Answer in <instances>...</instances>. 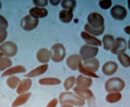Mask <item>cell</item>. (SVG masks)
Returning <instances> with one entry per match:
<instances>
[{"mask_svg":"<svg viewBox=\"0 0 130 107\" xmlns=\"http://www.w3.org/2000/svg\"><path fill=\"white\" fill-rule=\"evenodd\" d=\"M59 102L62 104H71L76 106H83L85 100L78 96L74 93L69 92H61L59 96Z\"/></svg>","mask_w":130,"mask_h":107,"instance_id":"1","label":"cell"},{"mask_svg":"<svg viewBox=\"0 0 130 107\" xmlns=\"http://www.w3.org/2000/svg\"><path fill=\"white\" fill-rule=\"evenodd\" d=\"M124 87H125L124 81L119 77H113L111 79H109L104 84L105 90L109 93L122 92Z\"/></svg>","mask_w":130,"mask_h":107,"instance_id":"2","label":"cell"},{"mask_svg":"<svg viewBox=\"0 0 130 107\" xmlns=\"http://www.w3.org/2000/svg\"><path fill=\"white\" fill-rule=\"evenodd\" d=\"M51 59L55 63H60L65 59L66 49L63 44L57 43L51 48Z\"/></svg>","mask_w":130,"mask_h":107,"instance_id":"3","label":"cell"},{"mask_svg":"<svg viewBox=\"0 0 130 107\" xmlns=\"http://www.w3.org/2000/svg\"><path fill=\"white\" fill-rule=\"evenodd\" d=\"M98 52H99L98 47L85 44L81 47L79 50V55L82 57V61H86L88 59L95 58Z\"/></svg>","mask_w":130,"mask_h":107,"instance_id":"4","label":"cell"},{"mask_svg":"<svg viewBox=\"0 0 130 107\" xmlns=\"http://www.w3.org/2000/svg\"><path fill=\"white\" fill-rule=\"evenodd\" d=\"M88 24L92 28L100 29L104 27V19L103 16L97 12H92L87 16Z\"/></svg>","mask_w":130,"mask_h":107,"instance_id":"5","label":"cell"},{"mask_svg":"<svg viewBox=\"0 0 130 107\" xmlns=\"http://www.w3.org/2000/svg\"><path fill=\"white\" fill-rule=\"evenodd\" d=\"M18 51V47L15 43L10 42H6L0 45V52L7 57H12L15 56Z\"/></svg>","mask_w":130,"mask_h":107,"instance_id":"6","label":"cell"},{"mask_svg":"<svg viewBox=\"0 0 130 107\" xmlns=\"http://www.w3.org/2000/svg\"><path fill=\"white\" fill-rule=\"evenodd\" d=\"M39 22V21L38 19H36L29 14L22 18L20 22V26L24 30L31 31L38 27Z\"/></svg>","mask_w":130,"mask_h":107,"instance_id":"7","label":"cell"},{"mask_svg":"<svg viewBox=\"0 0 130 107\" xmlns=\"http://www.w3.org/2000/svg\"><path fill=\"white\" fill-rule=\"evenodd\" d=\"M110 14L116 20H123L127 15V10L123 6L115 5L111 9Z\"/></svg>","mask_w":130,"mask_h":107,"instance_id":"8","label":"cell"},{"mask_svg":"<svg viewBox=\"0 0 130 107\" xmlns=\"http://www.w3.org/2000/svg\"><path fill=\"white\" fill-rule=\"evenodd\" d=\"M127 48V44L126 40L122 37H117L115 40V44L111 48V53L114 54H119L123 53L126 51Z\"/></svg>","mask_w":130,"mask_h":107,"instance_id":"9","label":"cell"},{"mask_svg":"<svg viewBox=\"0 0 130 107\" xmlns=\"http://www.w3.org/2000/svg\"><path fill=\"white\" fill-rule=\"evenodd\" d=\"M66 62H67V65L69 69L73 71H76L79 68V66L82 62V59L80 55L72 54L67 59Z\"/></svg>","mask_w":130,"mask_h":107,"instance_id":"10","label":"cell"},{"mask_svg":"<svg viewBox=\"0 0 130 107\" xmlns=\"http://www.w3.org/2000/svg\"><path fill=\"white\" fill-rule=\"evenodd\" d=\"M81 64L84 69L88 70L89 72L96 73L100 68V63L97 59L94 58V59H88V60H86V61H82Z\"/></svg>","mask_w":130,"mask_h":107,"instance_id":"11","label":"cell"},{"mask_svg":"<svg viewBox=\"0 0 130 107\" xmlns=\"http://www.w3.org/2000/svg\"><path fill=\"white\" fill-rule=\"evenodd\" d=\"M81 37L83 39L84 42L87 43V44L90 46H101L102 45V41H100L99 39H97L96 37H94L92 35L89 34L86 31H82L81 32Z\"/></svg>","mask_w":130,"mask_h":107,"instance_id":"12","label":"cell"},{"mask_svg":"<svg viewBox=\"0 0 130 107\" xmlns=\"http://www.w3.org/2000/svg\"><path fill=\"white\" fill-rule=\"evenodd\" d=\"M37 59L42 64H46L51 59V51L46 48H42L37 52Z\"/></svg>","mask_w":130,"mask_h":107,"instance_id":"13","label":"cell"},{"mask_svg":"<svg viewBox=\"0 0 130 107\" xmlns=\"http://www.w3.org/2000/svg\"><path fill=\"white\" fill-rule=\"evenodd\" d=\"M73 90L75 94H77L78 96H79L80 98L84 100L90 99L94 97V94L89 88H82L76 86L75 87H74Z\"/></svg>","mask_w":130,"mask_h":107,"instance_id":"14","label":"cell"},{"mask_svg":"<svg viewBox=\"0 0 130 107\" xmlns=\"http://www.w3.org/2000/svg\"><path fill=\"white\" fill-rule=\"evenodd\" d=\"M102 72L106 76H111L118 70V64L115 61H107L102 66Z\"/></svg>","mask_w":130,"mask_h":107,"instance_id":"15","label":"cell"},{"mask_svg":"<svg viewBox=\"0 0 130 107\" xmlns=\"http://www.w3.org/2000/svg\"><path fill=\"white\" fill-rule=\"evenodd\" d=\"M48 69H49V66H48L47 64H42V65L37 66V68L32 69L29 73H27V74L25 75V77L31 79V78L41 76V75L44 74V73L46 72V71L48 70Z\"/></svg>","mask_w":130,"mask_h":107,"instance_id":"16","label":"cell"},{"mask_svg":"<svg viewBox=\"0 0 130 107\" xmlns=\"http://www.w3.org/2000/svg\"><path fill=\"white\" fill-rule=\"evenodd\" d=\"M32 86V81L31 79H24V80L21 81L18 87L17 88V93L20 95L26 94Z\"/></svg>","mask_w":130,"mask_h":107,"instance_id":"17","label":"cell"},{"mask_svg":"<svg viewBox=\"0 0 130 107\" xmlns=\"http://www.w3.org/2000/svg\"><path fill=\"white\" fill-rule=\"evenodd\" d=\"M29 13V15L35 17L36 19H42V18H45L46 16L48 15V10L45 8L35 7L30 9Z\"/></svg>","mask_w":130,"mask_h":107,"instance_id":"18","label":"cell"},{"mask_svg":"<svg viewBox=\"0 0 130 107\" xmlns=\"http://www.w3.org/2000/svg\"><path fill=\"white\" fill-rule=\"evenodd\" d=\"M93 80L90 77H85L84 75H79L76 78V85L82 88H89L92 85Z\"/></svg>","mask_w":130,"mask_h":107,"instance_id":"19","label":"cell"},{"mask_svg":"<svg viewBox=\"0 0 130 107\" xmlns=\"http://www.w3.org/2000/svg\"><path fill=\"white\" fill-rule=\"evenodd\" d=\"M27 71L26 68L22 65H17L14 66L13 67H10L8 69H7L4 73H2V77H8V76H14V74H22V73H25Z\"/></svg>","mask_w":130,"mask_h":107,"instance_id":"20","label":"cell"},{"mask_svg":"<svg viewBox=\"0 0 130 107\" xmlns=\"http://www.w3.org/2000/svg\"><path fill=\"white\" fill-rule=\"evenodd\" d=\"M31 95V93H26V94H20L19 96H18L15 99V100L13 101L12 107H19L25 104L30 99Z\"/></svg>","mask_w":130,"mask_h":107,"instance_id":"21","label":"cell"},{"mask_svg":"<svg viewBox=\"0 0 130 107\" xmlns=\"http://www.w3.org/2000/svg\"><path fill=\"white\" fill-rule=\"evenodd\" d=\"M74 14L72 11L63 9L59 13V18L62 23L68 24L72 21Z\"/></svg>","mask_w":130,"mask_h":107,"instance_id":"22","label":"cell"},{"mask_svg":"<svg viewBox=\"0 0 130 107\" xmlns=\"http://www.w3.org/2000/svg\"><path fill=\"white\" fill-rule=\"evenodd\" d=\"M61 81L54 77H44L39 80V83L42 86H56L61 84Z\"/></svg>","mask_w":130,"mask_h":107,"instance_id":"23","label":"cell"},{"mask_svg":"<svg viewBox=\"0 0 130 107\" xmlns=\"http://www.w3.org/2000/svg\"><path fill=\"white\" fill-rule=\"evenodd\" d=\"M115 38L112 35H104L103 37V39H102V41L104 49L107 51H111V48L115 44Z\"/></svg>","mask_w":130,"mask_h":107,"instance_id":"24","label":"cell"},{"mask_svg":"<svg viewBox=\"0 0 130 107\" xmlns=\"http://www.w3.org/2000/svg\"><path fill=\"white\" fill-rule=\"evenodd\" d=\"M104 27L100 28V29H94L91 27L88 24H86L84 25V31L87 32L89 34L92 35L94 37H97V36H100L104 33Z\"/></svg>","mask_w":130,"mask_h":107,"instance_id":"25","label":"cell"},{"mask_svg":"<svg viewBox=\"0 0 130 107\" xmlns=\"http://www.w3.org/2000/svg\"><path fill=\"white\" fill-rule=\"evenodd\" d=\"M122 98V95L120 92H111L109 93L106 96V101L109 103H115L119 102Z\"/></svg>","mask_w":130,"mask_h":107,"instance_id":"26","label":"cell"},{"mask_svg":"<svg viewBox=\"0 0 130 107\" xmlns=\"http://www.w3.org/2000/svg\"><path fill=\"white\" fill-rule=\"evenodd\" d=\"M117 58L119 63L124 68H128L130 66V57L125 52L117 54Z\"/></svg>","mask_w":130,"mask_h":107,"instance_id":"27","label":"cell"},{"mask_svg":"<svg viewBox=\"0 0 130 107\" xmlns=\"http://www.w3.org/2000/svg\"><path fill=\"white\" fill-rule=\"evenodd\" d=\"M12 64V60L9 57H0V72H2L5 69H8L9 67H11Z\"/></svg>","mask_w":130,"mask_h":107,"instance_id":"28","label":"cell"},{"mask_svg":"<svg viewBox=\"0 0 130 107\" xmlns=\"http://www.w3.org/2000/svg\"><path fill=\"white\" fill-rule=\"evenodd\" d=\"M77 5V2L74 0H63L61 2V6L65 10L72 11Z\"/></svg>","mask_w":130,"mask_h":107,"instance_id":"29","label":"cell"},{"mask_svg":"<svg viewBox=\"0 0 130 107\" xmlns=\"http://www.w3.org/2000/svg\"><path fill=\"white\" fill-rule=\"evenodd\" d=\"M19 83H20V80L17 77L15 76H11L8 78L7 79V84L9 88H12V89H15L18 87Z\"/></svg>","mask_w":130,"mask_h":107,"instance_id":"30","label":"cell"},{"mask_svg":"<svg viewBox=\"0 0 130 107\" xmlns=\"http://www.w3.org/2000/svg\"><path fill=\"white\" fill-rule=\"evenodd\" d=\"M74 84H76V77L74 76L68 77L64 82V88L66 92H69V90L73 88Z\"/></svg>","mask_w":130,"mask_h":107,"instance_id":"31","label":"cell"},{"mask_svg":"<svg viewBox=\"0 0 130 107\" xmlns=\"http://www.w3.org/2000/svg\"><path fill=\"white\" fill-rule=\"evenodd\" d=\"M99 5L102 9H108L112 5V2L111 0H101L99 2Z\"/></svg>","mask_w":130,"mask_h":107,"instance_id":"32","label":"cell"},{"mask_svg":"<svg viewBox=\"0 0 130 107\" xmlns=\"http://www.w3.org/2000/svg\"><path fill=\"white\" fill-rule=\"evenodd\" d=\"M33 3L36 5V7H37L44 8L46 7L49 4V1L47 0H34Z\"/></svg>","mask_w":130,"mask_h":107,"instance_id":"33","label":"cell"},{"mask_svg":"<svg viewBox=\"0 0 130 107\" xmlns=\"http://www.w3.org/2000/svg\"><path fill=\"white\" fill-rule=\"evenodd\" d=\"M9 24L6 18L2 15H0V29H7Z\"/></svg>","mask_w":130,"mask_h":107,"instance_id":"34","label":"cell"},{"mask_svg":"<svg viewBox=\"0 0 130 107\" xmlns=\"http://www.w3.org/2000/svg\"><path fill=\"white\" fill-rule=\"evenodd\" d=\"M7 37V31L6 29H0V44H3Z\"/></svg>","mask_w":130,"mask_h":107,"instance_id":"35","label":"cell"},{"mask_svg":"<svg viewBox=\"0 0 130 107\" xmlns=\"http://www.w3.org/2000/svg\"><path fill=\"white\" fill-rule=\"evenodd\" d=\"M58 103H59V99L57 98H54L50 101L46 107H57Z\"/></svg>","mask_w":130,"mask_h":107,"instance_id":"36","label":"cell"},{"mask_svg":"<svg viewBox=\"0 0 130 107\" xmlns=\"http://www.w3.org/2000/svg\"><path fill=\"white\" fill-rule=\"evenodd\" d=\"M49 2H50L51 4L53 6H57L61 3V1H59V0H50Z\"/></svg>","mask_w":130,"mask_h":107,"instance_id":"37","label":"cell"},{"mask_svg":"<svg viewBox=\"0 0 130 107\" xmlns=\"http://www.w3.org/2000/svg\"><path fill=\"white\" fill-rule=\"evenodd\" d=\"M124 31H125V33H126V34L130 35V26H126L125 28H124Z\"/></svg>","mask_w":130,"mask_h":107,"instance_id":"38","label":"cell"},{"mask_svg":"<svg viewBox=\"0 0 130 107\" xmlns=\"http://www.w3.org/2000/svg\"><path fill=\"white\" fill-rule=\"evenodd\" d=\"M61 107H74V106L71 104H62Z\"/></svg>","mask_w":130,"mask_h":107,"instance_id":"39","label":"cell"},{"mask_svg":"<svg viewBox=\"0 0 130 107\" xmlns=\"http://www.w3.org/2000/svg\"><path fill=\"white\" fill-rule=\"evenodd\" d=\"M127 47H128V49L130 50V38L129 39V42H128V46H127Z\"/></svg>","mask_w":130,"mask_h":107,"instance_id":"40","label":"cell"},{"mask_svg":"<svg viewBox=\"0 0 130 107\" xmlns=\"http://www.w3.org/2000/svg\"><path fill=\"white\" fill-rule=\"evenodd\" d=\"M127 4H128V8H129V9L130 10V1L127 2Z\"/></svg>","mask_w":130,"mask_h":107,"instance_id":"41","label":"cell"},{"mask_svg":"<svg viewBox=\"0 0 130 107\" xmlns=\"http://www.w3.org/2000/svg\"><path fill=\"white\" fill-rule=\"evenodd\" d=\"M4 55H3V54L2 53V52H0V57H2Z\"/></svg>","mask_w":130,"mask_h":107,"instance_id":"42","label":"cell"},{"mask_svg":"<svg viewBox=\"0 0 130 107\" xmlns=\"http://www.w3.org/2000/svg\"><path fill=\"white\" fill-rule=\"evenodd\" d=\"M1 8H2V3H1V2H0V9H1Z\"/></svg>","mask_w":130,"mask_h":107,"instance_id":"43","label":"cell"}]
</instances>
